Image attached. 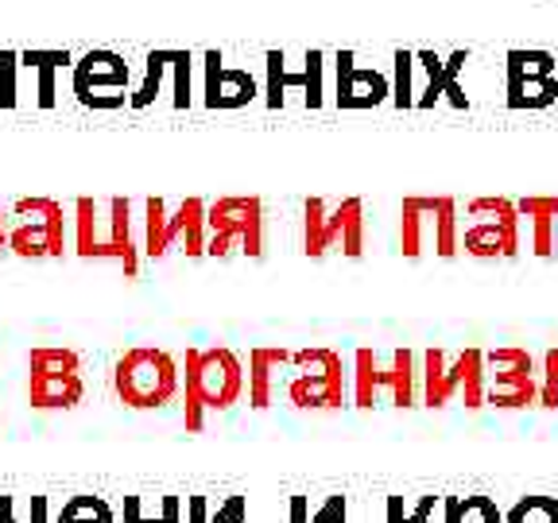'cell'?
<instances>
[{
  "instance_id": "cell-1",
  "label": "cell",
  "mask_w": 558,
  "mask_h": 523,
  "mask_svg": "<svg viewBox=\"0 0 558 523\" xmlns=\"http://www.w3.org/2000/svg\"><path fill=\"white\" fill-rule=\"evenodd\" d=\"M70 248H74L82 260L121 264L124 279H136L144 244H136V236H132V202L109 198L105 214L94 198L74 202V236H70Z\"/></svg>"
},
{
  "instance_id": "cell-2",
  "label": "cell",
  "mask_w": 558,
  "mask_h": 523,
  "mask_svg": "<svg viewBox=\"0 0 558 523\" xmlns=\"http://www.w3.org/2000/svg\"><path fill=\"white\" fill-rule=\"evenodd\" d=\"M244 396V365L229 345L186 349V403L183 427L198 435L206 411H229Z\"/></svg>"
},
{
  "instance_id": "cell-3",
  "label": "cell",
  "mask_w": 558,
  "mask_h": 523,
  "mask_svg": "<svg viewBox=\"0 0 558 523\" xmlns=\"http://www.w3.org/2000/svg\"><path fill=\"white\" fill-rule=\"evenodd\" d=\"M179 365L167 349L156 345H136L129 353H121V361L113 365V392L124 408L132 411H156L179 396Z\"/></svg>"
},
{
  "instance_id": "cell-4",
  "label": "cell",
  "mask_w": 558,
  "mask_h": 523,
  "mask_svg": "<svg viewBox=\"0 0 558 523\" xmlns=\"http://www.w3.org/2000/svg\"><path fill=\"white\" fill-rule=\"evenodd\" d=\"M418 388H423V403L427 408H450L453 400H462L470 411L485 408V349L470 345L458 357H446V349H427L423 353V368H418Z\"/></svg>"
},
{
  "instance_id": "cell-5",
  "label": "cell",
  "mask_w": 558,
  "mask_h": 523,
  "mask_svg": "<svg viewBox=\"0 0 558 523\" xmlns=\"http://www.w3.org/2000/svg\"><path fill=\"white\" fill-rule=\"evenodd\" d=\"M380 396H388V403L400 411L415 408L423 400L411 349H396L388 365H380L376 349H357L353 353V408H376Z\"/></svg>"
},
{
  "instance_id": "cell-6",
  "label": "cell",
  "mask_w": 558,
  "mask_h": 523,
  "mask_svg": "<svg viewBox=\"0 0 558 523\" xmlns=\"http://www.w3.org/2000/svg\"><path fill=\"white\" fill-rule=\"evenodd\" d=\"M206 209L209 202L183 198L174 209H167L163 198L144 202V256L163 260L167 253H186V256H206Z\"/></svg>"
},
{
  "instance_id": "cell-7",
  "label": "cell",
  "mask_w": 558,
  "mask_h": 523,
  "mask_svg": "<svg viewBox=\"0 0 558 523\" xmlns=\"http://www.w3.org/2000/svg\"><path fill=\"white\" fill-rule=\"evenodd\" d=\"M330 248H341L349 260L365 253V202L341 198L330 206L326 198H306L303 206V253L323 260Z\"/></svg>"
},
{
  "instance_id": "cell-8",
  "label": "cell",
  "mask_w": 558,
  "mask_h": 523,
  "mask_svg": "<svg viewBox=\"0 0 558 523\" xmlns=\"http://www.w3.org/2000/svg\"><path fill=\"white\" fill-rule=\"evenodd\" d=\"M206 226V256L218 260H226L229 253H244L253 260L264 256V202L256 194H226L209 202Z\"/></svg>"
},
{
  "instance_id": "cell-9",
  "label": "cell",
  "mask_w": 558,
  "mask_h": 523,
  "mask_svg": "<svg viewBox=\"0 0 558 523\" xmlns=\"http://www.w3.org/2000/svg\"><path fill=\"white\" fill-rule=\"evenodd\" d=\"M86 396L82 357L62 345H35L27 353V403L35 411H70Z\"/></svg>"
},
{
  "instance_id": "cell-10",
  "label": "cell",
  "mask_w": 558,
  "mask_h": 523,
  "mask_svg": "<svg viewBox=\"0 0 558 523\" xmlns=\"http://www.w3.org/2000/svg\"><path fill=\"white\" fill-rule=\"evenodd\" d=\"M291 380L288 400L299 411H333L345 403V365L341 353L326 345H311L291 353Z\"/></svg>"
},
{
  "instance_id": "cell-11",
  "label": "cell",
  "mask_w": 558,
  "mask_h": 523,
  "mask_svg": "<svg viewBox=\"0 0 558 523\" xmlns=\"http://www.w3.org/2000/svg\"><path fill=\"white\" fill-rule=\"evenodd\" d=\"M465 229H462V248L477 260H512L520 256V206L512 198H473L465 206Z\"/></svg>"
},
{
  "instance_id": "cell-12",
  "label": "cell",
  "mask_w": 558,
  "mask_h": 523,
  "mask_svg": "<svg viewBox=\"0 0 558 523\" xmlns=\"http://www.w3.org/2000/svg\"><path fill=\"white\" fill-rule=\"evenodd\" d=\"M16 226L9 229V253L20 260H59L66 253V209L54 198H20L12 206Z\"/></svg>"
},
{
  "instance_id": "cell-13",
  "label": "cell",
  "mask_w": 558,
  "mask_h": 523,
  "mask_svg": "<svg viewBox=\"0 0 558 523\" xmlns=\"http://www.w3.org/2000/svg\"><path fill=\"white\" fill-rule=\"evenodd\" d=\"M558 101V59L543 47H512L505 54V105L539 113Z\"/></svg>"
},
{
  "instance_id": "cell-14",
  "label": "cell",
  "mask_w": 558,
  "mask_h": 523,
  "mask_svg": "<svg viewBox=\"0 0 558 523\" xmlns=\"http://www.w3.org/2000/svg\"><path fill=\"white\" fill-rule=\"evenodd\" d=\"M70 78H74V97L86 109L113 113L132 101V66L117 51H105V47L86 51L82 59H74Z\"/></svg>"
},
{
  "instance_id": "cell-15",
  "label": "cell",
  "mask_w": 558,
  "mask_h": 523,
  "mask_svg": "<svg viewBox=\"0 0 558 523\" xmlns=\"http://www.w3.org/2000/svg\"><path fill=\"white\" fill-rule=\"evenodd\" d=\"M485 403L500 411H520L539 403V373H535V357L527 349H485Z\"/></svg>"
},
{
  "instance_id": "cell-16",
  "label": "cell",
  "mask_w": 558,
  "mask_h": 523,
  "mask_svg": "<svg viewBox=\"0 0 558 523\" xmlns=\"http://www.w3.org/2000/svg\"><path fill=\"white\" fill-rule=\"evenodd\" d=\"M194 54L183 47H163V51H151L144 59V78L132 89L129 109H151L159 97L167 94L171 109H191L194 101Z\"/></svg>"
},
{
  "instance_id": "cell-17",
  "label": "cell",
  "mask_w": 558,
  "mask_h": 523,
  "mask_svg": "<svg viewBox=\"0 0 558 523\" xmlns=\"http://www.w3.org/2000/svg\"><path fill=\"white\" fill-rule=\"evenodd\" d=\"M291 89H303L306 109L326 105V51H306L303 70H288V54L268 51L264 54V105L283 109Z\"/></svg>"
},
{
  "instance_id": "cell-18",
  "label": "cell",
  "mask_w": 558,
  "mask_h": 523,
  "mask_svg": "<svg viewBox=\"0 0 558 523\" xmlns=\"http://www.w3.org/2000/svg\"><path fill=\"white\" fill-rule=\"evenodd\" d=\"M415 66L423 70V86L415 89V109H435L438 101L453 109H470V94L462 86V74L470 66V51H415Z\"/></svg>"
},
{
  "instance_id": "cell-19",
  "label": "cell",
  "mask_w": 558,
  "mask_h": 523,
  "mask_svg": "<svg viewBox=\"0 0 558 523\" xmlns=\"http://www.w3.org/2000/svg\"><path fill=\"white\" fill-rule=\"evenodd\" d=\"M333 101L338 109H376L392 101V78L376 66H365L353 51L333 54Z\"/></svg>"
},
{
  "instance_id": "cell-20",
  "label": "cell",
  "mask_w": 558,
  "mask_h": 523,
  "mask_svg": "<svg viewBox=\"0 0 558 523\" xmlns=\"http://www.w3.org/2000/svg\"><path fill=\"white\" fill-rule=\"evenodd\" d=\"M260 97V86L244 66H229L218 51L202 54V101L206 109H244Z\"/></svg>"
},
{
  "instance_id": "cell-21",
  "label": "cell",
  "mask_w": 558,
  "mask_h": 523,
  "mask_svg": "<svg viewBox=\"0 0 558 523\" xmlns=\"http://www.w3.org/2000/svg\"><path fill=\"white\" fill-rule=\"evenodd\" d=\"M427 241L435 244V198L408 194L400 206V253L408 260H418Z\"/></svg>"
},
{
  "instance_id": "cell-22",
  "label": "cell",
  "mask_w": 558,
  "mask_h": 523,
  "mask_svg": "<svg viewBox=\"0 0 558 523\" xmlns=\"http://www.w3.org/2000/svg\"><path fill=\"white\" fill-rule=\"evenodd\" d=\"M283 365H291V353L283 345H256L253 353H248V408L253 411L271 408L276 373Z\"/></svg>"
},
{
  "instance_id": "cell-23",
  "label": "cell",
  "mask_w": 558,
  "mask_h": 523,
  "mask_svg": "<svg viewBox=\"0 0 558 523\" xmlns=\"http://www.w3.org/2000/svg\"><path fill=\"white\" fill-rule=\"evenodd\" d=\"M520 206V218H527L532 226V253L550 256L558 241V194H527V198L515 202Z\"/></svg>"
},
{
  "instance_id": "cell-24",
  "label": "cell",
  "mask_w": 558,
  "mask_h": 523,
  "mask_svg": "<svg viewBox=\"0 0 558 523\" xmlns=\"http://www.w3.org/2000/svg\"><path fill=\"white\" fill-rule=\"evenodd\" d=\"M66 66H74L70 51H20V70L35 74V105L39 109H51L54 105V78Z\"/></svg>"
},
{
  "instance_id": "cell-25",
  "label": "cell",
  "mask_w": 558,
  "mask_h": 523,
  "mask_svg": "<svg viewBox=\"0 0 558 523\" xmlns=\"http://www.w3.org/2000/svg\"><path fill=\"white\" fill-rule=\"evenodd\" d=\"M462 253V229H458V202L450 194L435 198V256L450 260Z\"/></svg>"
},
{
  "instance_id": "cell-26",
  "label": "cell",
  "mask_w": 558,
  "mask_h": 523,
  "mask_svg": "<svg viewBox=\"0 0 558 523\" xmlns=\"http://www.w3.org/2000/svg\"><path fill=\"white\" fill-rule=\"evenodd\" d=\"M186 523H248V500L226 497L218 508H209L206 497H186Z\"/></svg>"
},
{
  "instance_id": "cell-27",
  "label": "cell",
  "mask_w": 558,
  "mask_h": 523,
  "mask_svg": "<svg viewBox=\"0 0 558 523\" xmlns=\"http://www.w3.org/2000/svg\"><path fill=\"white\" fill-rule=\"evenodd\" d=\"M54 523H117V512L105 497H89V492H82V497L62 500Z\"/></svg>"
},
{
  "instance_id": "cell-28",
  "label": "cell",
  "mask_w": 558,
  "mask_h": 523,
  "mask_svg": "<svg viewBox=\"0 0 558 523\" xmlns=\"http://www.w3.org/2000/svg\"><path fill=\"white\" fill-rule=\"evenodd\" d=\"M415 51L392 54V105L396 109H415Z\"/></svg>"
},
{
  "instance_id": "cell-29",
  "label": "cell",
  "mask_w": 558,
  "mask_h": 523,
  "mask_svg": "<svg viewBox=\"0 0 558 523\" xmlns=\"http://www.w3.org/2000/svg\"><path fill=\"white\" fill-rule=\"evenodd\" d=\"M124 523H183V500L163 497L159 512H144V497H124Z\"/></svg>"
},
{
  "instance_id": "cell-30",
  "label": "cell",
  "mask_w": 558,
  "mask_h": 523,
  "mask_svg": "<svg viewBox=\"0 0 558 523\" xmlns=\"http://www.w3.org/2000/svg\"><path fill=\"white\" fill-rule=\"evenodd\" d=\"M505 523H558L555 497H523L505 512Z\"/></svg>"
},
{
  "instance_id": "cell-31",
  "label": "cell",
  "mask_w": 558,
  "mask_h": 523,
  "mask_svg": "<svg viewBox=\"0 0 558 523\" xmlns=\"http://www.w3.org/2000/svg\"><path fill=\"white\" fill-rule=\"evenodd\" d=\"M20 51H0V109L20 105Z\"/></svg>"
},
{
  "instance_id": "cell-32",
  "label": "cell",
  "mask_w": 558,
  "mask_h": 523,
  "mask_svg": "<svg viewBox=\"0 0 558 523\" xmlns=\"http://www.w3.org/2000/svg\"><path fill=\"white\" fill-rule=\"evenodd\" d=\"M0 523H51V500L27 497V520H20L16 497H0Z\"/></svg>"
},
{
  "instance_id": "cell-33",
  "label": "cell",
  "mask_w": 558,
  "mask_h": 523,
  "mask_svg": "<svg viewBox=\"0 0 558 523\" xmlns=\"http://www.w3.org/2000/svg\"><path fill=\"white\" fill-rule=\"evenodd\" d=\"M539 408H558V345L543 353V373H539Z\"/></svg>"
},
{
  "instance_id": "cell-34",
  "label": "cell",
  "mask_w": 558,
  "mask_h": 523,
  "mask_svg": "<svg viewBox=\"0 0 558 523\" xmlns=\"http://www.w3.org/2000/svg\"><path fill=\"white\" fill-rule=\"evenodd\" d=\"M462 523H505L493 497H462Z\"/></svg>"
},
{
  "instance_id": "cell-35",
  "label": "cell",
  "mask_w": 558,
  "mask_h": 523,
  "mask_svg": "<svg viewBox=\"0 0 558 523\" xmlns=\"http://www.w3.org/2000/svg\"><path fill=\"white\" fill-rule=\"evenodd\" d=\"M306 523H349V497H341V492L338 497H326Z\"/></svg>"
},
{
  "instance_id": "cell-36",
  "label": "cell",
  "mask_w": 558,
  "mask_h": 523,
  "mask_svg": "<svg viewBox=\"0 0 558 523\" xmlns=\"http://www.w3.org/2000/svg\"><path fill=\"white\" fill-rule=\"evenodd\" d=\"M435 508H442V497H423V500H418V504L408 512V523H430Z\"/></svg>"
},
{
  "instance_id": "cell-37",
  "label": "cell",
  "mask_w": 558,
  "mask_h": 523,
  "mask_svg": "<svg viewBox=\"0 0 558 523\" xmlns=\"http://www.w3.org/2000/svg\"><path fill=\"white\" fill-rule=\"evenodd\" d=\"M442 523H462V497H442Z\"/></svg>"
},
{
  "instance_id": "cell-38",
  "label": "cell",
  "mask_w": 558,
  "mask_h": 523,
  "mask_svg": "<svg viewBox=\"0 0 558 523\" xmlns=\"http://www.w3.org/2000/svg\"><path fill=\"white\" fill-rule=\"evenodd\" d=\"M388 523H408V512H403V497H388Z\"/></svg>"
},
{
  "instance_id": "cell-39",
  "label": "cell",
  "mask_w": 558,
  "mask_h": 523,
  "mask_svg": "<svg viewBox=\"0 0 558 523\" xmlns=\"http://www.w3.org/2000/svg\"><path fill=\"white\" fill-rule=\"evenodd\" d=\"M9 248V214H4V206H0V253Z\"/></svg>"
}]
</instances>
